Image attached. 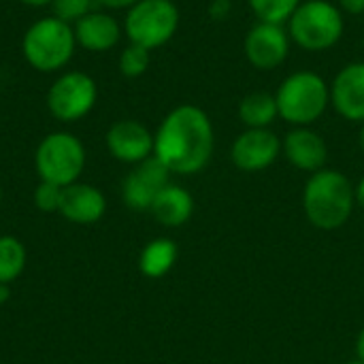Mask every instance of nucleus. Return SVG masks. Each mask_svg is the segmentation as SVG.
Returning a JSON list of instances; mask_svg holds the SVG:
<instances>
[{
    "label": "nucleus",
    "mask_w": 364,
    "mask_h": 364,
    "mask_svg": "<svg viewBox=\"0 0 364 364\" xmlns=\"http://www.w3.org/2000/svg\"><path fill=\"white\" fill-rule=\"evenodd\" d=\"M215 149L213 122L196 105H179L154 132V156L171 175H196L207 168Z\"/></svg>",
    "instance_id": "obj_1"
},
{
    "label": "nucleus",
    "mask_w": 364,
    "mask_h": 364,
    "mask_svg": "<svg viewBox=\"0 0 364 364\" xmlns=\"http://www.w3.org/2000/svg\"><path fill=\"white\" fill-rule=\"evenodd\" d=\"M356 209V192L350 177L337 168L309 175L303 188V211L318 230H339Z\"/></svg>",
    "instance_id": "obj_2"
},
{
    "label": "nucleus",
    "mask_w": 364,
    "mask_h": 364,
    "mask_svg": "<svg viewBox=\"0 0 364 364\" xmlns=\"http://www.w3.org/2000/svg\"><path fill=\"white\" fill-rule=\"evenodd\" d=\"M275 100L284 122L294 128L311 126L331 107V85L320 73L296 70L279 83Z\"/></svg>",
    "instance_id": "obj_3"
},
{
    "label": "nucleus",
    "mask_w": 364,
    "mask_h": 364,
    "mask_svg": "<svg viewBox=\"0 0 364 364\" xmlns=\"http://www.w3.org/2000/svg\"><path fill=\"white\" fill-rule=\"evenodd\" d=\"M292 43L303 51L333 49L346 32V13L331 0H303L286 23Z\"/></svg>",
    "instance_id": "obj_4"
},
{
    "label": "nucleus",
    "mask_w": 364,
    "mask_h": 364,
    "mask_svg": "<svg viewBox=\"0 0 364 364\" xmlns=\"http://www.w3.org/2000/svg\"><path fill=\"white\" fill-rule=\"evenodd\" d=\"M75 47V30L68 21L53 15L34 21L21 38L23 58L38 73H55L64 68L70 62Z\"/></svg>",
    "instance_id": "obj_5"
},
{
    "label": "nucleus",
    "mask_w": 364,
    "mask_h": 364,
    "mask_svg": "<svg viewBox=\"0 0 364 364\" xmlns=\"http://www.w3.org/2000/svg\"><path fill=\"white\" fill-rule=\"evenodd\" d=\"M179 19L181 15L173 0H139L126 11L124 32L130 43L151 51L177 34Z\"/></svg>",
    "instance_id": "obj_6"
},
{
    "label": "nucleus",
    "mask_w": 364,
    "mask_h": 364,
    "mask_svg": "<svg viewBox=\"0 0 364 364\" xmlns=\"http://www.w3.org/2000/svg\"><path fill=\"white\" fill-rule=\"evenodd\" d=\"M34 166L41 181L66 188L77 183L85 168V147L70 132H51L38 143Z\"/></svg>",
    "instance_id": "obj_7"
},
{
    "label": "nucleus",
    "mask_w": 364,
    "mask_h": 364,
    "mask_svg": "<svg viewBox=\"0 0 364 364\" xmlns=\"http://www.w3.org/2000/svg\"><path fill=\"white\" fill-rule=\"evenodd\" d=\"M98 85L81 70H68L60 75L47 92V109L60 122H79L96 105Z\"/></svg>",
    "instance_id": "obj_8"
},
{
    "label": "nucleus",
    "mask_w": 364,
    "mask_h": 364,
    "mask_svg": "<svg viewBox=\"0 0 364 364\" xmlns=\"http://www.w3.org/2000/svg\"><path fill=\"white\" fill-rule=\"evenodd\" d=\"M292 38L288 34V28L284 23H269V21H256L243 41V51L247 62L256 70H275L282 66L290 53Z\"/></svg>",
    "instance_id": "obj_9"
},
{
    "label": "nucleus",
    "mask_w": 364,
    "mask_h": 364,
    "mask_svg": "<svg viewBox=\"0 0 364 364\" xmlns=\"http://www.w3.org/2000/svg\"><path fill=\"white\" fill-rule=\"evenodd\" d=\"M282 139L271 128H245L230 147L232 164L243 173H260L277 162Z\"/></svg>",
    "instance_id": "obj_10"
},
{
    "label": "nucleus",
    "mask_w": 364,
    "mask_h": 364,
    "mask_svg": "<svg viewBox=\"0 0 364 364\" xmlns=\"http://www.w3.org/2000/svg\"><path fill=\"white\" fill-rule=\"evenodd\" d=\"M171 183V171L156 158H147L126 175L122 186L124 205L132 211H149L158 192Z\"/></svg>",
    "instance_id": "obj_11"
},
{
    "label": "nucleus",
    "mask_w": 364,
    "mask_h": 364,
    "mask_svg": "<svg viewBox=\"0 0 364 364\" xmlns=\"http://www.w3.org/2000/svg\"><path fill=\"white\" fill-rule=\"evenodd\" d=\"M109 154L124 164H139L154 156V134L136 119H119L107 130Z\"/></svg>",
    "instance_id": "obj_12"
},
{
    "label": "nucleus",
    "mask_w": 364,
    "mask_h": 364,
    "mask_svg": "<svg viewBox=\"0 0 364 364\" xmlns=\"http://www.w3.org/2000/svg\"><path fill=\"white\" fill-rule=\"evenodd\" d=\"M282 154L294 168L309 175L326 168L328 162V145L311 126L292 128L282 141Z\"/></svg>",
    "instance_id": "obj_13"
},
{
    "label": "nucleus",
    "mask_w": 364,
    "mask_h": 364,
    "mask_svg": "<svg viewBox=\"0 0 364 364\" xmlns=\"http://www.w3.org/2000/svg\"><path fill=\"white\" fill-rule=\"evenodd\" d=\"M331 105L346 122L364 124V60L346 64L331 83Z\"/></svg>",
    "instance_id": "obj_14"
},
{
    "label": "nucleus",
    "mask_w": 364,
    "mask_h": 364,
    "mask_svg": "<svg viewBox=\"0 0 364 364\" xmlns=\"http://www.w3.org/2000/svg\"><path fill=\"white\" fill-rule=\"evenodd\" d=\"M107 211L105 194L90 183H70L62 190L60 215L73 224H96Z\"/></svg>",
    "instance_id": "obj_15"
},
{
    "label": "nucleus",
    "mask_w": 364,
    "mask_h": 364,
    "mask_svg": "<svg viewBox=\"0 0 364 364\" xmlns=\"http://www.w3.org/2000/svg\"><path fill=\"white\" fill-rule=\"evenodd\" d=\"M73 30H75L77 45H81L83 49L92 53H102V51L113 49L119 43L122 32H124L119 21L105 11L87 13L85 17L75 21Z\"/></svg>",
    "instance_id": "obj_16"
},
{
    "label": "nucleus",
    "mask_w": 364,
    "mask_h": 364,
    "mask_svg": "<svg viewBox=\"0 0 364 364\" xmlns=\"http://www.w3.org/2000/svg\"><path fill=\"white\" fill-rule=\"evenodd\" d=\"M149 213L154 215V220L158 224H162L166 228H179L192 218L194 198L183 186L168 183L158 192Z\"/></svg>",
    "instance_id": "obj_17"
},
{
    "label": "nucleus",
    "mask_w": 364,
    "mask_h": 364,
    "mask_svg": "<svg viewBox=\"0 0 364 364\" xmlns=\"http://www.w3.org/2000/svg\"><path fill=\"white\" fill-rule=\"evenodd\" d=\"M179 258L177 243L168 237H158L149 241L139 256V271L149 279H160L175 267Z\"/></svg>",
    "instance_id": "obj_18"
},
{
    "label": "nucleus",
    "mask_w": 364,
    "mask_h": 364,
    "mask_svg": "<svg viewBox=\"0 0 364 364\" xmlns=\"http://www.w3.org/2000/svg\"><path fill=\"white\" fill-rule=\"evenodd\" d=\"M237 115L245 128H271V124L279 117L275 94L252 92L243 96L237 107Z\"/></svg>",
    "instance_id": "obj_19"
},
{
    "label": "nucleus",
    "mask_w": 364,
    "mask_h": 364,
    "mask_svg": "<svg viewBox=\"0 0 364 364\" xmlns=\"http://www.w3.org/2000/svg\"><path fill=\"white\" fill-rule=\"evenodd\" d=\"M26 247L17 237H0V284H13L26 269Z\"/></svg>",
    "instance_id": "obj_20"
},
{
    "label": "nucleus",
    "mask_w": 364,
    "mask_h": 364,
    "mask_svg": "<svg viewBox=\"0 0 364 364\" xmlns=\"http://www.w3.org/2000/svg\"><path fill=\"white\" fill-rule=\"evenodd\" d=\"M303 0H247L252 13L256 15L258 21H269V23H288L292 13L299 9Z\"/></svg>",
    "instance_id": "obj_21"
},
{
    "label": "nucleus",
    "mask_w": 364,
    "mask_h": 364,
    "mask_svg": "<svg viewBox=\"0 0 364 364\" xmlns=\"http://www.w3.org/2000/svg\"><path fill=\"white\" fill-rule=\"evenodd\" d=\"M149 53H151L149 49L130 43V45L119 53V73H122L124 77H128V79H136V77L145 75L147 68H149V60H151Z\"/></svg>",
    "instance_id": "obj_22"
},
{
    "label": "nucleus",
    "mask_w": 364,
    "mask_h": 364,
    "mask_svg": "<svg viewBox=\"0 0 364 364\" xmlns=\"http://www.w3.org/2000/svg\"><path fill=\"white\" fill-rule=\"evenodd\" d=\"M62 186L49 183V181H41L34 190V205L38 211L43 213H60V205H62Z\"/></svg>",
    "instance_id": "obj_23"
},
{
    "label": "nucleus",
    "mask_w": 364,
    "mask_h": 364,
    "mask_svg": "<svg viewBox=\"0 0 364 364\" xmlns=\"http://www.w3.org/2000/svg\"><path fill=\"white\" fill-rule=\"evenodd\" d=\"M94 4H96L94 0H53L51 9H53V17L70 23V21H79L81 17L92 13Z\"/></svg>",
    "instance_id": "obj_24"
},
{
    "label": "nucleus",
    "mask_w": 364,
    "mask_h": 364,
    "mask_svg": "<svg viewBox=\"0 0 364 364\" xmlns=\"http://www.w3.org/2000/svg\"><path fill=\"white\" fill-rule=\"evenodd\" d=\"M230 11H232L230 0H213V2L209 4V15H211L213 19H226V17L230 15Z\"/></svg>",
    "instance_id": "obj_25"
},
{
    "label": "nucleus",
    "mask_w": 364,
    "mask_h": 364,
    "mask_svg": "<svg viewBox=\"0 0 364 364\" xmlns=\"http://www.w3.org/2000/svg\"><path fill=\"white\" fill-rule=\"evenodd\" d=\"M337 6L348 15H360L364 13V0H337Z\"/></svg>",
    "instance_id": "obj_26"
},
{
    "label": "nucleus",
    "mask_w": 364,
    "mask_h": 364,
    "mask_svg": "<svg viewBox=\"0 0 364 364\" xmlns=\"http://www.w3.org/2000/svg\"><path fill=\"white\" fill-rule=\"evenodd\" d=\"M96 4H100V6H105V9H130V6H134L139 0H94Z\"/></svg>",
    "instance_id": "obj_27"
},
{
    "label": "nucleus",
    "mask_w": 364,
    "mask_h": 364,
    "mask_svg": "<svg viewBox=\"0 0 364 364\" xmlns=\"http://www.w3.org/2000/svg\"><path fill=\"white\" fill-rule=\"evenodd\" d=\"M354 192H356V207L364 213V177H360V181L354 186Z\"/></svg>",
    "instance_id": "obj_28"
},
{
    "label": "nucleus",
    "mask_w": 364,
    "mask_h": 364,
    "mask_svg": "<svg viewBox=\"0 0 364 364\" xmlns=\"http://www.w3.org/2000/svg\"><path fill=\"white\" fill-rule=\"evenodd\" d=\"M356 358H360L364 363V324L358 333V339H356Z\"/></svg>",
    "instance_id": "obj_29"
},
{
    "label": "nucleus",
    "mask_w": 364,
    "mask_h": 364,
    "mask_svg": "<svg viewBox=\"0 0 364 364\" xmlns=\"http://www.w3.org/2000/svg\"><path fill=\"white\" fill-rule=\"evenodd\" d=\"M23 2L26 6H34V9H41V6H51L53 0H19Z\"/></svg>",
    "instance_id": "obj_30"
},
{
    "label": "nucleus",
    "mask_w": 364,
    "mask_h": 364,
    "mask_svg": "<svg viewBox=\"0 0 364 364\" xmlns=\"http://www.w3.org/2000/svg\"><path fill=\"white\" fill-rule=\"evenodd\" d=\"M9 296H11V286L9 284H0V305L6 303Z\"/></svg>",
    "instance_id": "obj_31"
},
{
    "label": "nucleus",
    "mask_w": 364,
    "mask_h": 364,
    "mask_svg": "<svg viewBox=\"0 0 364 364\" xmlns=\"http://www.w3.org/2000/svg\"><path fill=\"white\" fill-rule=\"evenodd\" d=\"M358 141H360V149H363V154H364V124H363V128H360V134H358Z\"/></svg>",
    "instance_id": "obj_32"
},
{
    "label": "nucleus",
    "mask_w": 364,
    "mask_h": 364,
    "mask_svg": "<svg viewBox=\"0 0 364 364\" xmlns=\"http://www.w3.org/2000/svg\"><path fill=\"white\" fill-rule=\"evenodd\" d=\"M346 364H364L360 358H356V360H350V363H346Z\"/></svg>",
    "instance_id": "obj_33"
},
{
    "label": "nucleus",
    "mask_w": 364,
    "mask_h": 364,
    "mask_svg": "<svg viewBox=\"0 0 364 364\" xmlns=\"http://www.w3.org/2000/svg\"><path fill=\"white\" fill-rule=\"evenodd\" d=\"M0 203H2V188H0Z\"/></svg>",
    "instance_id": "obj_34"
},
{
    "label": "nucleus",
    "mask_w": 364,
    "mask_h": 364,
    "mask_svg": "<svg viewBox=\"0 0 364 364\" xmlns=\"http://www.w3.org/2000/svg\"><path fill=\"white\" fill-rule=\"evenodd\" d=\"M363 49H364V38H363Z\"/></svg>",
    "instance_id": "obj_35"
}]
</instances>
